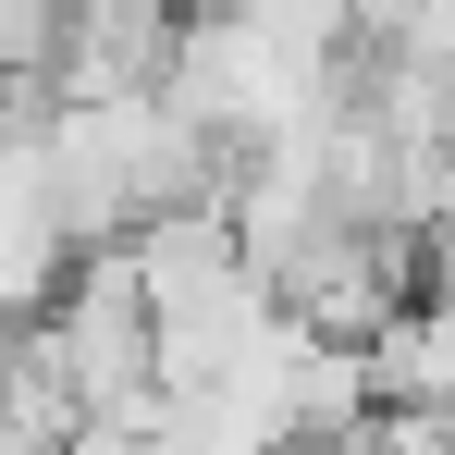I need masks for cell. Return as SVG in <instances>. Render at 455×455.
Segmentation results:
<instances>
[{
    "label": "cell",
    "mask_w": 455,
    "mask_h": 455,
    "mask_svg": "<svg viewBox=\"0 0 455 455\" xmlns=\"http://www.w3.org/2000/svg\"><path fill=\"white\" fill-rule=\"evenodd\" d=\"M37 345H50V370H62L75 431H86V419H124V431H148V419H160V332H148V296H136L124 246H99V259L62 271Z\"/></svg>",
    "instance_id": "6da1fadb"
},
{
    "label": "cell",
    "mask_w": 455,
    "mask_h": 455,
    "mask_svg": "<svg viewBox=\"0 0 455 455\" xmlns=\"http://www.w3.org/2000/svg\"><path fill=\"white\" fill-rule=\"evenodd\" d=\"M185 12H197V0H75L37 86H50V99H160Z\"/></svg>",
    "instance_id": "7a4b0ae2"
},
{
    "label": "cell",
    "mask_w": 455,
    "mask_h": 455,
    "mask_svg": "<svg viewBox=\"0 0 455 455\" xmlns=\"http://www.w3.org/2000/svg\"><path fill=\"white\" fill-rule=\"evenodd\" d=\"M0 111H12V62H0Z\"/></svg>",
    "instance_id": "3957f363"
}]
</instances>
